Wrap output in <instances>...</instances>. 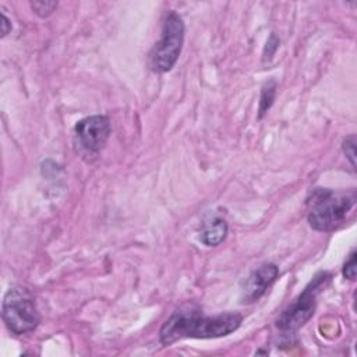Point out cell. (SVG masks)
Wrapping results in <instances>:
<instances>
[{"mask_svg":"<svg viewBox=\"0 0 357 357\" xmlns=\"http://www.w3.org/2000/svg\"><path fill=\"white\" fill-rule=\"evenodd\" d=\"M243 317L237 312H226L206 317L197 308H181L173 312L162 325L159 339L163 346H170L181 339H213L227 336L237 331Z\"/></svg>","mask_w":357,"mask_h":357,"instance_id":"1","label":"cell"},{"mask_svg":"<svg viewBox=\"0 0 357 357\" xmlns=\"http://www.w3.org/2000/svg\"><path fill=\"white\" fill-rule=\"evenodd\" d=\"M356 204V192H335L315 188L307 198L308 223L314 230L332 231L337 229Z\"/></svg>","mask_w":357,"mask_h":357,"instance_id":"2","label":"cell"},{"mask_svg":"<svg viewBox=\"0 0 357 357\" xmlns=\"http://www.w3.org/2000/svg\"><path fill=\"white\" fill-rule=\"evenodd\" d=\"M1 317L6 326L15 335L32 332L40 321L31 291L22 286H14L6 293L1 304Z\"/></svg>","mask_w":357,"mask_h":357,"instance_id":"3","label":"cell"},{"mask_svg":"<svg viewBox=\"0 0 357 357\" xmlns=\"http://www.w3.org/2000/svg\"><path fill=\"white\" fill-rule=\"evenodd\" d=\"M329 280L331 275L328 272L315 275L304 291L278 317L276 328L284 333H294L310 321L315 311L317 296Z\"/></svg>","mask_w":357,"mask_h":357,"instance_id":"4","label":"cell"},{"mask_svg":"<svg viewBox=\"0 0 357 357\" xmlns=\"http://www.w3.org/2000/svg\"><path fill=\"white\" fill-rule=\"evenodd\" d=\"M184 42V22L181 17L172 11L167 14L162 36L159 42L153 46L149 60L151 68L156 73H167L176 64Z\"/></svg>","mask_w":357,"mask_h":357,"instance_id":"5","label":"cell"},{"mask_svg":"<svg viewBox=\"0 0 357 357\" xmlns=\"http://www.w3.org/2000/svg\"><path fill=\"white\" fill-rule=\"evenodd\" d=\"M112 132L110 120L106 116L95 114L79 120L74 127L77 142L88 152L100 151Z\"/></svg>","mask_w":357,"mask_h":357,"instance_id":"6","label":"cell"},{"mask_svg":"<svg viewBox=\"0 0 357 357\" xmlns=\"http://www.w3.org/2000/svg\"><path fill=\"white\" fill-rule=\"evenodd\" d=\"M279 275L275 264H264L247 278L243 289V303H254L261 298Z\"/></svg>","mask_w":357,"mask_h":357,"instance_id":"7","label":"cell"},{"mask_svg":"<svg viewBox=\"0 0 357 357\" xmlns=\"http://www.w3.org/2000/svg\"><path fill=\"white\" fill-rule=\"evenodd\" d=\"M227 236V225L220 218H211L202 223L199 238L208 247L219 245Z\"/></svg>","mask_w":357,"mask_h":357,"instance_id":"8","label":"cell"},{"mask_svg":"<svg viewBox=\"0 0 357 357\" xmlns=\"http://www.w3.org/2000/svg\"><path fill=\"white\" fill-rule=\"evenodd\" d=\"M275 95H276V82L275 81H269L262 86L261 91V100H259V117H262L269 107L272 106L273 100H275Z\"/></svg>","mask_w":357,"mask_h":357,"instance_id":"9","label":"cell"},{"mask_svg":"<svg viewBox=\"0 0 357 357\" xmlns=\"http://www.w3.org/2000/svg\"><path fill=\"white\" fill-rule=\"evenodd\" d=\"M57 7V1H47V0H39V1H32L31 3V8L33 10V13L42 18L50 15Z\"/></svg>","mask_w":357,"mask_h":357,"instance_id":"10","label":"cell"},{"mask_svg":"<svg viewBox=\"0 0 357 357\" xmlns=\"http://www.w3.org/2000/svg\"><path fill=\"white\" fill-rule=\"evenodd\" d=\"M342 149L346 155V158L349 159L350 165L353 166V169L356 167V138L354 135H350L347 137L344 141H343V145H342Z\"/></svg>","mask_w":357,"mask_h":357,"instance_id":"11","label":"cell"},{"mask_svg":"<svg viewBox=\"0 0 357 357\" xmlns=\"http://www.w3.org/2000/svg\"><path fill=\"white\" fill-rule=\"evenodd\" d=\"M343 276L349 280L356 279V252L353 251L343 266Z\"/></svg>","mask_w":357,"mask_h":357,"instance_id":"12","label":"cell"},{"mask_svg":"<svg viewBox=\"0 0 357 357\" xmlns=\"http://www.w3.org/2000/svg\"><path fill=\"white\" fill-rule=\"evenodd\" d=\"M278 46H279V39L276 38V35L275 33H272L271 35V38L268 39V42H266V46H265V50L264 52H266L268 49H269V52L266 53V54H264V60H269L272 56H273V53H275V50L278 49Z\"/></svg>","mask_w":357,"mask_h":357,"instance_id":"13","label":"cell"},{"mask_svg":"<svg viewBox=\"0 0 357 357\" xmlns=\"http://www.w3.org/2000/svg\"><path fill=\"white\" fill-rule=\"evenodd\" d=\"M11 31V22L10 20L1 13V36H6Z\"/></svg>","mask_w":357,"mask_h":357,"instance_id":"14","label":"cell"}]
</instances>
